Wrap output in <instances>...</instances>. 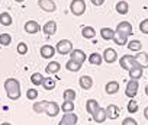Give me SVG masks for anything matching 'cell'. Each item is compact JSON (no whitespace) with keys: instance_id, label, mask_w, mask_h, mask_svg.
Wrapping results in <instances>:
<instances>
[{"instance_id":"6da1fadb","label":"cell","mask_w":148,"mask_h":125,"mask_svg":"<svg viewBox=\"0 0 148 125\" xmlns=\"http://www.w3.org/2000/svg\"><path fill=\"white\" fill-rule=\"evenodd\" d=\"M5 90H6V95L10 100H16L21 98V83L19 80L10 77L5 82Z\"/></svg>"},{"instance_id":"7a4b0ae2","label":"cell","mask_w":148,"mask_h":125,"mask_svg":"<svg viewBox=\"0 0 148 125\" xmlns=\"http://www.w3.org/2000/svg\"><path fill=\"white\" fill-rule=\"evenodd\" d=\"M70 10L74 16H82L86 12V3L84 0H73L70 3Z\"/></svg>"},{"instance_id":"3957f363","label":"cell","mask_w":148,"mask_h":125,"mask_svg":"<svg viewBox=\"0 0 148 125\" xmlns=\"http://www.w3.org/2000/svg\"><path fill=\"white\" fill-rule=\"evenodd\" d=\"M55 49H57V52L61 54V55L71 54V51H73V44H71V41H68V39H61V41H58V44L55 45Z\"/></svg>"},{"instance_id":"277c9868","label":"cell","mask_w":148,"mask_h":125,"mask_svg":"<svg viewBox=\"0 0 148 125\" xmlns=\"http://www.w3.org/2000/svg\"><path fill=\"white\" fill-rule=\"evenodd\" d=\"M119 64H121V67L123 69V70H131L132 67H135L136 64H135V57H132V55H129V54H126V55H122V58L119 60Z\"/></svg>"},{"instance_id":"5b68a950","label":"cell","mask_w":148,"mask_h":125,"mask_svg":"<svg viewBox=\"0 0 148 125\" xmlns=\"http://www.w3.org/2000/svg\"><path fill=\"white\" fill-rule=\"evenodd\" d=\"M138 87H139L138 80H129L126 83V87H125V95L128 98H135L138 93Z\"/></svg>"},{"instance_id":"8992f818","label":"cell","mask_w":148,"mask_h":125,"mask_svg":"<svg viewBox=\"0 0 148 125\" xmlns=\"http://www.w3.org/2000/svg\"><path fill=\"white\" fill-rule=\"evenodd\" d=\"M70 60L79 62V64H83V62L87 60V55L84 54L83 49H77V48H76V49H73V51H71V54H70Z\"/></svg>"},{"instance_id":"52a82bcc","label":"cell","mask_w":148,"mask_h":125,"mask_svg":"<svg viewBox=\"0 0 148 125\" xmlns=\"http://www.w3.org/2000/svg\"><path fill=\"white\" fill-rule=\"evenodd\" d=\"M116 32L123 34V35H126V36H131L132 32H134V28H132V25H131L129 22H119L118 26H116Z\"/></svg>"},{"instance_id":"ba28073f","label":"cell","mask_w":148,"mask_h":125,"mask_svg":"<svg viewBox=\"0 0 148 125\" xmlns=\"http://www.w3.org/2000/svg\"><path fill=\"white\" fill-rule=\"evenodd\" d=\"M102 55H103V60L108 62V64H113V62L118 60V52L113 48H106Z\"/></svg>"},{"instance_id":"9c48e42d","label":"cell","mask_w":148,"mask_h":125,"mask_svg":"<svg viewBox=\"0 0 148 125\" xmlns=\"http://www.w3.org/2000/svg\"><path fill=\"white\" fill-rule=\"evenodd\" d=\"M38 6L45 12H55L57 10V5L54 0H38Z\"/></svg>"},{"instance_id":"30bf717a","label":"cell","mask_w":148,"mask_h":125,"mask_svg":"<svg viewBox=\"0 0 148 125\" xmlns=\"http://www.w3.org/2000/svg\"><path fill=\"white\" fill-rule=\"evenodd\" d=\"M135 64L141 69H148V54L147 52H138L135 55Z\"/></svg>"},{"instance_id":"8fae6325","label":"cell","mask_w":148,"mask_h":125,"mask_svg":"<svg viewBox=\"0 0 148 125\" xmlns=\"http://www.w3.org/2000/svg\"><path fill=\"white\" fill-rule=\"evenodd\" d=\"M77 121H79V116H77L76 113L70 112V113H65V115L62 116V119L60 121L58 125H76Z\"/></svg>"},{"instance_id":"7c38bea8","label":"cell","mask_w":148,"mask_h":125,"mask_svg":"<svg viewBox=\"0 0 148 125\" xmlns=\"http://www.w3.org/2000/svg\"><path fill=\"white\" fill-rule=\"evenodd\" d=\"M23 29H25L26 34H36V32H39L41 26H39V23H38L36 21H28V22L25 23Z\"/></svg>"},{"instance_id":"4fadbf2b","label":"cell","mask_w":148,"mask_h":125,"mask_svg":"<svg viewBox=\"0 0 148 125\" xmlns=\"http://www.w3.org/2000/svg\"><path fill=\"white\" fill-rule=\"evenodd\" d=\"M55 51H57V49H55L52 45H42L41 49H39L42 58H52V57L55 55Z\"/></svg>"},{"instance_id":"5bb4252c","label":"cell","mask_w":148,"mask_h":125,"mask_svg":"<svg viewBox=\"0 0 148 125\" xmlns=\"http://www.w3.org/2000/svg\"><path fill=\"white\" fill-rule=\"evenodd\" d=\"M106 109V115H108V119H118V116H119V113H121V109L116 106V105H113V103H110L108 108H105Z\"/></svg>"},{"instance_id":"9a60e30c","label":"cell","mask_w":148,"mask_h":125,"mask_svg":"<svg viewBox=\"0 0 148 125\" xmlns=\"http://www.w3.org/2000/svg\"><path fill=\"white\" fill-rule=\"evenodd\" d=\"M60 111H61V106H60L58 103H55V102H49V103H48V106H47L45 113H47L48 116L54 118V116H57V115H58V112H60Z\"/></svg>"},{"instance_id":"2e32d148","label":"cell","mask_w":148,"mask_h":125,"mask_svg":"<svg viewBox=\"0 0 148 125\" xmlns=\"http://www.w3.org/2000/svg\"><path fill=\"white\" fill-rule=\"evenodd\" d=\"M42 32L45 35H54L57 32V22H54V21L45 22V25L42 26Z\"/></svg>"},{"instance_id":"e0dca14e","label":"cell","mask_w":148,"mask_h":125,"mask_svg":"<svg viewBox=\"0 0 148 125\" xmlns=\"http://www.w3.org/2000/svg\"><path fill=\"white\" fill-rule=\"evenodd\" d=\"M106 119H108V115H106V109H103V108H99L93 115V121L96 124H103Z\"/></svg>"},{"instance_id":"ac0fdd59","label":"cell","mask_w":148,"mask_h":125,"mask_svg":"<svg viewBox=\"0 0 148 125\" xmlns=\"http://www.w3.org/2000/svg\"><path fill=\"white\" fill-rule=\"evenodd\" d=\"M79 84H80L82 89L89 90V89H92V86H93V79H92L90 76H82V77L79 79Z\"/></svg>"},{"instance_id":"d6986e66","label":"cell","mask_w":148,"mask_h":125,"mask_svg":"<svg viewBox=\"0 0 148 125\" xmlns=\"http://www.w3.org/2000/svg\"><path fill=\"white\" fill-rule=\"evenodd\" d=\"M105 92H106L108 95H115L116 92H119V83L115 82V80L108 82L106 86H105Z\"/></svg>"},{"instance_id":"ffe728a7","label":"cell","mask_w":148,"mask_h":125,"mask_svg":"<svg viewBox=\"0 0 148 125\" xmlns=\"http://www.w3.org/2000/svg\"><path fill=\"white\" fill-rule=\"evenodd\" d=\"M99 108H100V106H99V102H97L96 99H89V100L86 102V111H87L92 116L95 115V112H96Z\"/></svg>"},{"instance_id":"44dd1931","label":"cell","mask_w":148,"mask_h":125,"mask_svg":"<svg viewBox=\"0 0 148 125\" xmlns=\"http://www.w3.org/2000/svg\"><path fill=\"white\" fill-rule=\"evenodd\" d=\"M60 69H61V64H60L58 61H51V62H48L45 71H47L48 74H57V73L60 71Z\"/></svg>"},{"instance_id":"7402d4cb","label":"cell","mask_w":148,"mask_h":125,"mask_svg":"<svg viewBox=\"0 0 148 125\" xmlns=\"http://www.w3.org/2000/svg\"><path fill=\"white\" fill-rule=\"evenodd\" d=\"M115 34H116V31H113V29H110V28H102L100 29V36L105 39V41H113V36H115Z\"/></svg>"},{"instance_id":"603a6c76","label":"cell","mask_w":148,"mask_h":125,"mask_svg":"<svg viewBox=\"0 0 148 125\" xmlns=\"http://www.w3.org/2000/svg\"><path fill=\"white\" fill-rule=\"evenodd\" d=\"M142 70L144 69H141V67H138V66H135V67H132L128 73H129V79L131 80H139L141 77H142Z\"/></svg>"},{"instance_id":"cb8c5ba5","label":"cell","mask_w":148,"mask_h":125,"mask_svg":"<svg viewBox=\"0 0 148 125\" xmlns=\"http://www.w3.org/2000/svg\"><path fill=\"white\" fill-rule=\"evenodd\" d=\"M102 61H103V55L99 54V52H92L90 57H89V62L93 66H100Z\"/></svg>"},{"instance_id":"d4e9b609","label":"cell","mask_w":148,"mask_h":125,"mask_svg":"<svg viewBox=\"0 0 148 125\" xmlns=\"http://www.w3.org/2000/svg\"><path fill=\"white\" fill-rule=\"evenodd\" d=\"M115 9H116V12H118L119 15H126V13H128V10H129V5L125 2V0H121V2H118V3H116Z\"/></svg>"},{"instance_id":"484cf974","label":"cell","mask_w":148,"mask_h":125,"mask_svg":"<svg viewBox=\"0 0 148 125\" xmlns=\"http://www.w3.org/2000/svg\"><path fill=\"white\" fill-rule=\"evenodd\" d=\"M82 35H83V38H86V39H93V38L96 36V31H95V28H92V26H84V28L82 29Z\"/></svg>"},{"instance_id":"4316f807","label":"cell","mask_w":148,"mask_h":125,"mask_svg":"<svg viewBox=\"0 0 148 125\" xmlns=\"http://www.w3.org/2000/svg\"><path fill=\"white\" fill-rule=\"evenodd\" d=\"M113 42L116 44V45H128V36L126 35H123V34H119V32H116L115 34V36H113Z\"/></svg>"},{"instance_id":"83f0119b","label":"cell","mask_w":148,"mask_h":125,"mask_svg":"<svg viewBox=\"0 0 148 125\" xmlns=\"http://www.w3.org/2000/svg\"><path fill=\"white\" fill-rule=\"evenodd\" d=\"M48 103H49L48 100H41V102H36V103H34V111H35L36 113H45Z\"/></svg>"},{"instance_id":"f1b7e54d","label":"cell","mask_w":148,"mask_h":125,"mask_svg":"<svg viewBox=\"0 0 148 125\" xmlns=\"http://www.w3.org/2000/svg\"><path fill=\"white\" fill-rule=\"evenodd\" d=\"M0 23L3 26H10L12 25V16L8 12H2L0 13Z\"/></svg>"},{"instance_id":"f546056e","label":"cell","mask_w":148,"mask_h":125,"mask_svg":"<svg viewBox=\"0 0 148 125\" xmlns=\"http://www.w3.org/2000/svg\"><path fill=\"white\" fill-rule=\"evenodd\" d=\"M76 96H77V93H76V90H74V89H65L64 93H62L64 100H71V102H74V100H76Z\"/></svg>"},{"instance_id":"4dcf8cb0","label":"cell","mask_w":148,"mask_h":125,"mask_svg":"<svg viewBox=\"0 0 148 125\" xmlns=\"http://www.w3.org/2000/svg\"><path fill=\"white\" fill-rule=\"evenodd\" d=\"M65 69H67L68 71H79V70L82 69V64H79V62L73 61V60H68V61L65 62Z\"/></svg>"},{"instance_id":"1f68e13d","label":"cell","mask_w":148,"mask_h":125,"mask_svg":"<svg viewBox=\"0 0 148 125\" xmlns=\"http://www.w3.org/2000/svg\"><path fill=\"white\" fill-rule=\"evenodd\" d=\"M44 79H45V77H44L41 73H34V74L31 76V82H32V84H35V86H42Z\"/></svg>"},{"instance_id":"d6a6232c","label":"cell","mask_w":148,"mask_h":125,"mask_svg":"<svg viewBox=\"0 0 148 125\" xmlns=\"http://www.w3.org/2000/svg\"><path fill=\"white\" fill-rule=\"evenodd\" d=\"M42 87H44L45 90H52V89H55V80H54L52 77H45V79H44V83H42Z\"/></svg>"},{"instance_id":"836d02e7","label":"cell","mask_w":148,"mask_h":125,"mask_svg":"<svg viewBox=\"0 0 148 125\" xmlns=\"http://www.w3.org/2000/svg\"><path fill=\"white\" fill-rule=\"evenodd\" d=\"M74 108H76V105H74L71 100H64V103L61 105V111L65 112V113H70L74 111Z\"/></svg>"},{"instance_id":"e575fe53","label":"cell","mask_w":148,"mask_h":125,"mask_svg":"<svg viewBox=\"0 0 148 125\" xmlns=\"http://www.w3.org/2000/svg\"><path fill=\"white\" fill-rule=\"evenodd\" d=\"M128 48H129L131 51H139V52H141L142 44H141V41L134 39V41H129V42H128Z\"/></svg>"},{"instance_id":"d590c367","label":"cell","mask_w":148,"mask_h":125,"mask_svg":"<svg viewBox=\"0 0 148 125\" xmlns=\"http://www.w3.org/2000/svg\"><path fill=\"white\" fill-rule=\"evenodd\" d=\"M12 42V36L9 34H0V45L3 47H9Z\"/></svg>"},{"instance_id":"8d00e7d4","label":"cell","mask_w":148,"mask_h":125,"mask_svg":"<svg viewBox=\"0 0 148 125\" xmlns=\"http://www.w3.org/2000/svg\"><path fill=\"white\" fill-rule=\"evenodd\" d=\"M138 108H139V105H138V102L136 100H129L128 102V106H126V109H128V112L129 113H135L136 111H138Z\"/></svg>"},{"instance_id":"74e56055","label":"cell","mask_w":148,"mask_h":125,"mask_svg":"<svg viewBox=\"0 0 148 125\" xmlns=\"http://www.w3.org/2000/svg\"><path fill=\"white\" fill-rule=\"evenodd\" d=\"M26 98H28L29 100H35V99L38 98V90H36V89H28V90H26Z\"/></svg>"},{"instance_id":"f35d334b","label":"cell","mask_w":148,"mask_h":125,"mask_svg":"<svg viewBox=\"0 0 148 125\" xmlns=\"http://www.w3.org/2000/svg\"><path fill=\"white\" fill-rule=\"evenodd\" d=\"M18 52H19L21 55H25V54L28 52V45H26L25 42H19V44H18Z\"/></svg>"},{"instance_id":"ab89813d","label":"cell","mask_w":148,"mask_h":125,"mask_svg":"<svg viewBox=\"0 0 148 125\" xmlns=\"http://www.w3.org/2000/svg\"><path fill=\"white\" fill-rule=\"evenodd\" d=\"M139 31L145 35H148V19H144L141 23H139Z\"/></svg>"},{"instance_id":"60d3db41","label":"cell","mask_w":148,"mask_h":125,"mask_svg":"<svg viewBox=\"0 0 148 125\" xmlns=\"http://www.w3.org/2000/svg\"><path fill=\"white\" fill-rule=\"evenodd\" d=\"M122 125H138V122H136L134 118L128 116V118H125V119L122 121Z\"/></svg>"},{"instance_id":"b9f144b4","label":"cell","mask_w":148,"mask_h":125,"mask_svg":"<svg viewBox=\"0 0 148 125\" xmlns=\"http://www.w3.org/2000/svg\"><path fill=\"white\" fill-rule=\"evenodd\" d=\"M92 2V5H95V6H102L103 3H105V0H90Z\"/></svg>"},{"instance_id":"7bdbcfd3","label":"cell","mask_w":148,"mask_h":125,"mask_svg":"<svg viewBox=\"0 0 148 125\" xmlns=\"http://www.w3.org/2000/svg\"><path fill=\"white\" fill-rule=\"evenodd\" d=\"M144 116H145V119H148V106L144 109Z\"/></svg>"},{"instance_id":"ee69618b","label":"cell","mask_w":148,"mask_h":125,"mask_svg":"<svg viewBox=\"0 0 148 125\" xmlns=\"http://www.w3.org/2000/svg\"><path fill=\"white\" fill-rule=\"evenodd\" d=\"M145 95H147V96H148V84H147V86H145Z\"/></svg>"},{"instance_id":"f6af8a7d","label":"cell","mask_w":148,"mask_h":125,"mask_svg":"<svg viewBox=\"0 0 148 125\" xmlns=\"http://www.w3.org/2000/svg\"><path fill=\"white\" fill-rule=\"evenodd\" d=\"M2 125H12V124H9V122H3Z\"/></svg>"},{"instance_id":"bcb514c9","label":"cell","mask_w":148,"mask_h":125,"mask_svg":"<svg viewBox=\"0 0 148 125\" xmlns=\"http://www.w3.org/2000/svg\"><path fill=\"white\" fill-rule=\"evenodd\" d=\"M15 2H18V3H22V2H23V0H15Z\"/></svg>"}]
</instances>
